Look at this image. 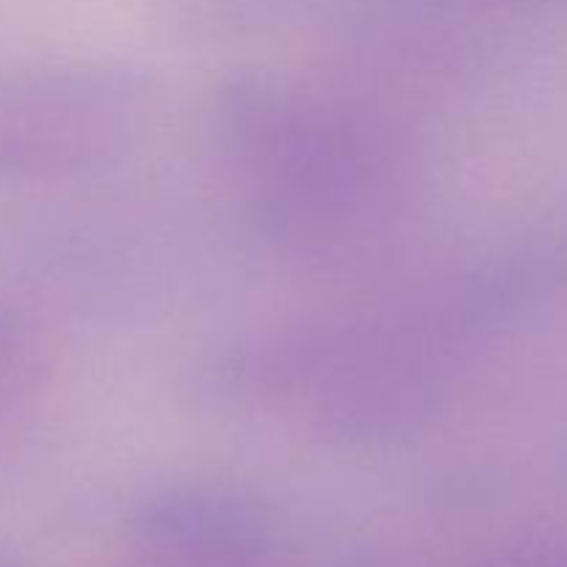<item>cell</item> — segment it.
<instances>
[{
	"label": "cell",
	"mask_w": 567,
	"mask_h": 567,
	"mask_svg": "<svg viewBox=\"0 0 567 567\" xmlns=\"http://www.w3.org/2000/svg\"><path fill=\"white\" fill-rule=\"evenodd\" d=\"M11 347V324L9 319H6V313L0 310V360H3V354L9 352Z\"/></svg>",
	"instance_id": "1"
}]
</instances>
